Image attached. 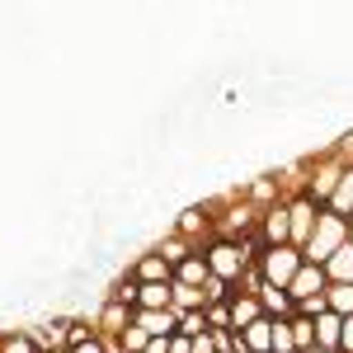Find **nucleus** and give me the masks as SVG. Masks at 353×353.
<instances>
[{
    "mask_svg": "<svg viewBox=\"0 0 353 353\" xmlns=\"http://www.w3.org/2000/svg\"><path fill=\"white\" fill-rule=\"evenodd\" d=\"M254 297H259V306H264V316H269V321H292V316H297V301L288 297L283 288L259 283V292H254Z\"/></svg>",
    "mask_w": 353,
    "mask_h": 353,
    "instance_id": "nucleus-12",
    "label": "nucleus"
},
{
    "mask_svg": "<svg viewBox=\"0 0 353 353\" xmlns=\"http://www.w3.org/2000/svg\"><path fill=\"white\" fill-rule=\"evenodd\" d=\"M349 245H353V231H349Z\"/></svg>",
    "mask_w": 353,
    "mask_h": 353,
    "instance_id": "nucleus-33",
    "label": "nucleus"
},
{
    "mask_svg": "<svg viewBox=\"0 0 353 353\" xmlns=\"http://www.w3.org/2000/svg\"><path fill=\"white\" fill-rule=\"evenodd\" d=\"M179 334H189V339H198V334H212V330H208V316H203V311L179 316Z\"/></svg>",
    "mask_w": 353,
    "mask_h": 353,
    "instance_id": "nucleus-26",
    "label": "nucleus"
},
{
    "mask_svg": "<svg viewBox=\"0 0 353 353\" xmlns=\"http://www.w3.org/2000/svg\"><path fill=\"white\" fill-rule=\"evenodd\" d=\"M128 273H132L137 283H174V269L165 264L156 250H146V254H137L132 264H128Z\"/></svg>",
    "mask_w": 353,
    "mask_h": 353,
    "instance_id": "nucleus-10",
    "label": "nucleus"
},
{
    "mask_svg": "<svg viewBox=\"0 0 353 353\" xmlns=\"http://www.w3.org/2000/svg\"><path fill=\"white\" fill-rule=\"evenodd\" d=\"M226 306H231V330H236V334H241V330H250L259 316H264V306H259V297H254V292H231V301H226Z\"/></svg>",
    "mask_w": 353,
    "mask_h": 353,
    "instance_id": "nucleus-13",
    "label": "nucleus"
},
{
    "mask_svg": "<svg viewBox=\"0 0 353 353\" xmlns=\"http://www.w3.org/2000/svg\"><path fill=\"white\" fill-rule=\"evenodd\" d=\"M254 264H259V278H264L269 288H283V292H288L306 259H301V250H292V245H273V250H259Z\"/></svg>",
    "mask_w": 353,
    "mask_h": 353,
    "instance_id": "nucleus-3",
    "label": "nucleus"
},
{
    "mask_svg": "<svg viewBox=\"0 0 353 353\" xmlns=\"http://www.w3.org/2000/svg\"><path fill=\"white\" fill-rule=\"evenodd\" d=\"M170 311H174V316L208 311V292H203V288H184V283H170Z\"/></svg>",
    "mask_w": 353,
    "mask_h": 353,
    "instance_id": "nucleus-14",
    "label": "nucleus"
},
{
    "mask_svg": "<svg viewBox=\"0 0 353 353\" xmlns=\"http://www.w3.org/2000/svg\"><path fill=\"white\" fill-rule=\"evenodd\" d=\"M330 151H334V156H339V161H344V165H353V128H349V132H344V137H339V141H334Z\"/></svg>",
    "mask_w": 353,
    "mask_h": 353,
    "instance_id": "nucleus-27",
    "label": "nucleus"
},
{
    "mask_svg": "<svg viewBox=\"0 0 353 353\" xmlns=\"http://www.w3.org/2000/svg\"><path fill=\"white\" fill-rule=\"evenodd\" d=\"M325 278H330V283H349V288H353V245H339V250L325 259Z\"/></svg>",
    "mask_w": 353,
    "mask_h": 353,
    "instance_id": "nucleus-17",
    "label": "nucleus"
},
{
    "mask_svg": "<svg viewBox=\"0 0 353 353\" xmlns=\"http://www.w3.org/2000/svg\"><path fill=\"white\" fill-rule=\"evenodd\" d=\"M137 311H170V283H141Z\"/></svg>",
    "mask_w": 353,
    "mask_h": 353,
    "instance_id": "nucleus-20",
    "label": "nucleus"
},
{
    "mask_svg": "<svg viewBox=\"0 0 353 353\" xmlns=\"http://www.w3.org/2000/svg\"><path fill=\"white\" fill-rule=\"evenodd\" d=\"M301 353H325V349H301Z\"/></svg>",
    "mask_w": 353,
    "mask_h": 353,
    "instance_id": "nucleus-32",
    "label": "nucleus"
},
{
    "mask_svg": "<svg viewBox=\"0 0 353 353\" xmlns=\"http://www.w3.org/2000/svg\"><path fill=\"white\" fill-rule=\"evenodd\" d=\"M203 316H208V330H212V334L231 330V306H226V301H208V311H203Z\"/></svg>",
    "mask_w": 353,
    "mask_h": 353,
    "instance_id": "nucleus-24",
    "label": "nucleus"
},
{
    "mask_svg": "<svg viewBox=\"0 0 353 353\" xmlns=\"http://www.w3.org/2000/svg\"><path fill=\"white\" fill-rule=\"evenodd\" d=\"M208 278H212V273H208V259H203V254H189V259L174 269V283H184V288H208Z\"/></svg>",
    "mask_w": 353,
    "mask_h": 353,
    "instance_id": "nucleus-18",
    "label": "nucleus"
},
{
    "mask_svg": "<svg viewBox=\"0 0 353 353\" xmlns=\"http://www.w3.org/2000/svg\"><path fill=\"white\" fill-rule=\"evenodd\" d=\"M128 325H132V306H123V301H113V297L99 301V311H94V330H99L104 339H118Z\"/></svg>",
    "mask_w": 353,
    "mask_h": 353,
    "instance_id": "nucleus-7",
    "label": "nucleus"
},
{
    "mask_svg": "<svg viewBox=\"0 0 353 353\" xmlns=\"http://www.w3.org/2000/svg\"><path fill=\"white\" fill-rule=\"evenodd\" d=\"M193 353H217V339H212V334H198V339H193Z\"/></svg>",
    "mask_w": 353,
    "mask_h": 353,
    "instance_id": "nucleus-30",
    "label": "nucleus"
},
{
    "mask_svg": "<svg viewBox=\"0 0 353 353\" xmlns=\"http://www.w3.org/2000/svg\"><path fill=\"white\" fill-rule=\"evenodd\" d=\"M321 212L325 208H316L306 193H297V198H288V217H292V250H306V241L316 236V221H321Z\"/></svg>",
    "mask_w": 353,
    "mask_h": 353,
    "instance_id": "nucleus-4",
    "label": "nucleus"
},
{
    "mask_svg": "<svg viewBox=\"0 0 353 353\" xmlns=\"http://www.w3.org/2000/svg\"><path fill=\"white\" fill-rule=\"evenodd\" d=\"M241 193H245V203H254L259 212H269L273 203H288L283 189H278V179H273V170L269 174H254V179H241Z\"/></svg>",
    "mask_w": 353,
    "mask_h": 353,
    "instance_id": "nucleus-9",
    "label": "nucleus"
},
{
    "mask_svg": "<svg viewBox=\"0 0 353 353\" xmlns=\"http://www.w3.org/2000/svg\"><path fill=\"white\" fill-rule=\"evenodd\" d=\"M325 301H330V311H334L339 321H344V316H353V288H349V283H330Z\"/></svg>",
    "mask_w": 353,
    "mask_h": 353,
    "instance_id": "nucleus-21",
    "label": "nucleus"
},
{
    "mask_svg": "<svg viewBox=\"0 0 353 353\" xmlns=\"http://www.w3.org/2000/svg\"><path fill=\"white\" fill-rule=\"evenodd\" d=\"M151 250H156V254H161L165 264H170V269H179V264H184V259H189V254H198V250H193L189 241H184V236H174V231H165L161 241L151 245Z\"/></svg>",
    "mask_w": 353,
    "mask_h": 353,
    "instance_id": "nucleus-15",
    "label": "nucleus"
},
{
    "mask_svg": "<svg viewBox=\"0 0 353 353\" xmlns=\"http://www.w3.org/2000/svg\"><path fill=\"white\" fill-rule=\"evenodd\" d=\"M330 292V278H325V269H321V264H301V273L297 278H292V288H288V297L297 301H311V297H325Z\"/></svg>",
    "mask_w": 353,
    "mask_h": 353,
    "instance_id": "nucleus-8",
    "label": "nucleus"
},
{
    "mask_svg": "<svg viewBox=\"0 0 353 353\" xmlns=\"http://www.w3.org/2000/svg\"><path fill=\"white\" fill-rule=\"evenodd\" d=\"M311 161V179H306V198L316 203V208H330V198H334V189H339V179H344V170L349 165L339 161L334 151H321V156H306Z\"/></svg>",
    "mask_w": 353,
    "mask_h": 353,
    "instance_id": "nucleus-2",
    "label": "nucleus"
},
{
    "mask_svg": "<svg viewBox=\"0 0 353 353\" xmlns=\"http://www.w3.org/2000/svg\"><path fill=\"white\" fill-rule=\"evenodd\" d=\"M273 353H297V339H292L288 321H273Z\"/></svg>",
    "mask_w": 353,
    "mask_h": 353,
    "instance_id": "nucleus-25",
    "label": "nucleus"
},
{
    "mask_svg": "<svg viewBox=\"0 0 353 353\" xmlns=\"http://www.w3.org/2000/svg\"><path fill=\"white\" fill-rule=\"evenodd\" d=\"M170 353H193V339L189 334H174V339H170Z\"/></svg>",
    "mask_w": 353,
    "mask_h": 353,
    "instance_id": "nucleus-31",
    "label": "nucleus"
},
{
    "mask_svg": "<svg viewBox=\"0 0 353 353\" xmlns=\"http://www.w3.org/2000/svg\"><path fill=\"white\" fill-rule=\"evenodd\" d=\"M339 353H353V316H344V334H339Z\"/></svg>",
    "mask_w": 353,
    "mask_h": 353,
    "instance_id": "nucleus-29",
    "label": "nucleus"
},
{
    "mask_svg": "<svg viewBox=\"0 0 353 353\" xmlns=\"http://www.w3.org/2000/svg\"><path fill=\"white\" fill-rule=\"evenodd\" d=\"M330 212H334V217H344V221H353V165L344 170L339 189H334V198H330Z\"/></svg>",
    "mask_w": 353,
    "mask_h": 353,
    "instance_id": "nucleus-19",
    "label": "nucleus"
},
{
    "mask_svg": "<svg viewBox=\"0 0 353 353\" xmlns=\"http://www.w3.org/2000/svg\"><path fill=\"white\" fill-rule=\"evenodd\" d=\"M349 231H353V221H344V217H334V212H321V221H316V236L306 241V250H301V259L306 264H321L325 269V259L339 250V245H349Z\"/></svg>",
    "mask_w": 353,
    "mask_h": 353,
    "instance_id": "nucleus-1",
    "label": "nucleus"
},
{
    "mask_svg": "<svg viewBox=\"0 0 353 353\" xmlns=\"http://www.w3.org/2000/svg\"><path fill=\"white\" fill-rule=\"evenodd\" d=\"M66 353H109V349H104V339L94 334V339H85V344H76V349H66Z\"/></svg>",
    "mask_w": 353,
    "mask_h": 353,
    "instance_id": "nucleus-28",
    "label": "nucleus"
},
{
    "mask_svg": "<svg viewBox=\"0 0 353 353\" xmlns=\"http://www.w3.org/2000/svg\"><path fill=\"white\" fill-rule=\"evenodd\" d=\"M259 245L273 250V245H288L292 241V217H288V203H273L269 212H259Z\"/></svg>",
    "mask_w": 353,
    "mask_h": 353,
    "instance_id": "nucleus-6",
    "label": "nucleus"
},
{
    "mask_svg": "<svg viewBox=\"0 0 353 353\" xmlns=\"http://www.w3.org/2000/svg\"><path fill=\"white\" fill-rule=\"evenodd\" d=\"M132 325L146 330L151 339H170V334H179V316L174 311H132Z\"/></svg>",
    "mask_w": 353,
    "mask_h": 353,
    "instance_id": "nucleus-11",
    "label": "nucleus"
},
{
    "mask_svg": "<svg viewBox=\"0 0 353 353\" xmlns=\"http://www.w3.org/2000/svg\"><path fill=\"white\" fill-rule=\"evenodd\" d=\"M170 231H174V236H184L193 250H203V245L212 241V212H208V203H203V208H184L179 217L170 221Z\"/></svg>",
    "mask_w": 353,
    "mask_h": 353,
    "instance_id": "nucleus-5",
    "label": "nucleus"
},
{
    "mask_svg": "<svg viewBox=\"0 0 353 353\" xmlns=\"http://www.w3.org/2000/svg\"><path fill=\"white\" fill-rule=\"evenodd\" d=\"M288 325H292V339H297V353H301V349H316V321H311V316H292Z\"/></svg>",
    "mask_w": 353,
    "mask_h": 353,
    "instance_id": "nucleus-22",
    "label": "nucleus"
},
{
    "mask_svg": "<svg viewBox=\"0 0 353 353\" xmlns=\"http://www.w3.org/2000/svg\"><path fill=\"white\" fill-rule=\"evenodd\" d=\"M0 353H38V344L28 330H14V334H0Z\"/></svg>",
    "mask_w": 353,
    "mask_h": 353,
    "instance_id": "nucleus-23",
    "label": "nucleus"
},
{
    "mask_svg": "<svg viewBox=\"0 0 353 353\" xmlns=\"http://www.w3.org/2000/svg\"><path fill=\"white\" fill-rule=\"evenodd\" d=\"M339 334H344V321H339L334 311H325V316H316V349L339 353Z\"/></svg>",
    "mask_w": 353,
    "mask_h": 353,
    "instance_id": "nucleus-16",
    "label": "nucleus"
}]
</instances>
